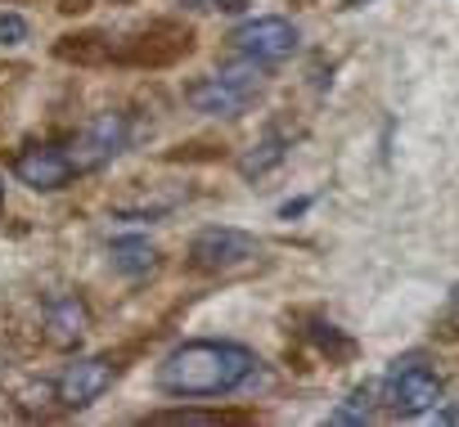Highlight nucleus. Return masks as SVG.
<instances>
[{"label": "nucleus", "instance_id": "obj_1", "mask_svg": "<svg viewBox=\"0 0 459 427\" xmlns=\"http://www.w3.org/2000/svg\"><path fill=\"white\" fill-rule=\"evenodd\" d=\"M257 355L239 342H185L158 364V387L167 396H230L257 378Z\"/></svg>", "mask_w": 459, "mask_h": 427}, {"label": "nucleus", "instance_id": "obj_2", "mask_svg": "<svg viewBox=\"0 0 459 427\" xmlns=\"http://www.w3.org/2000/svg\"><path fill=\"white\" fill-rule=\"evenodd\" d=\"M441 400V378L423 355H405L387 369V378L378 382V405L396 418H419L428 409H437Z\"/></svg>", "mask_w": 459, "mask_h": 427}, {"label": "nucleus", "instance_id": "obj_3", "mask_svg": "<svg viewBox=\"0 0 459 427\" xmlns=\"http://www.w3.org/2000/svg\"><path fill=\"white\" fill-rule=\"evenodd\" d=\"M257 252H262V243H257L253 235L230 230V226H221V230H203V235L189 243V261H194L198 270H235V266L253 261Z\"/></svg>", "mask_w": 459, "mask_h": 427}, {"label": "nucleus", "instance_id": "obj_4", "mask_svg": "<svg viewBox=\"0 0 459 427\" xmlns=\"http://www.w3.org/2000/svg\"><path fill=\"white\" fill-rule=\"evenodd\" d=\"M113 373H117V364H113L108 355L77 360V364H68V369L55 378V396H59L64 409H86V405H95V400L113 387Z\"/></svg>", "mask_w": 459, "mask_h": 427}, {"label": "nucleus", "instance_id": "obj_5", "mask_svg": "<svg viewBox=\"0 0 459 427\" xmlns=\"http://www.w3.org/2000/svg\"><path fill=\"white\" fill-rule=\"evenodd\" d=\"M235 50L239 55H253V59H262V64H280V59H289L293 50H298V41H302V32L289 23V19H253V23H244L235 37Z\"/></svg>", "mask_w": 459, "mask_h": 427}, {"label": "nucleus", "instance_id": "obj_6", "mask_svg": "<svg viewBox=\"0 0 459 427\" xmlns=\"http://www.w3.org/2000/svg\"><path fill=\"white\" fill-rule=\"evenodd\" d=\"M122 149H126V117H122V113H100V117L77 135V144H73L68 158H73L77 171H95V167L113 162Z\"/></svg>", "mask_w": 459, "mask_h": 427}, {"label": "nucleus", "instance_id": "obj_7", "mask_svg": "<svg viewBox=\"0 0 459 427\" xmlns=\"http://www.w3.org/2000/svg\"><path fill=\"white\" fill-rule=\"evenodd\" d=\"M185 99H189V108H194V113H207V117H239L257 95H253V90H244L239 81H230L225 73H216V77L194 81V86L185 90Z\"/></svg>", "mask_w": 459, "mask_h": 427}, {"label": "nucleus", "instance_id": "obj_8", "mask_svg": "<svg viewBox=\"0 0 459 427\" xmlns=\"http://www.w3.org/2000/svg\"><path fill=\"white\" fill-rule=\"evenodd\" d=\"M73 158L68 153H59V149H23L19 158H14V175L28 184V189H41V193H50V189H64L68 180H73Z\"/></svg>", "mask_w": 459, "mask_h": 427}, {"label": "nucleus", "instance_id": "obj_9", "mask_svg": "<svg viewBox=\"0 0 459 427\" xmlns=\"http://www.w3.org/2000/svg\"><path fill=\"white\" fill-rule=\"evenodd\" d=\"M86 329H91V311H86L82 297H55L46 306V337H50V346L68 351V346H77L86 337Z\"/></svg>", "mask_w": 459, "mask_h": 427}, {"label": "nucleus", "instance_id": "obj_10", "mask_svg": "<svg viewBox=\"0 0 459 427\" xmlns=\"http://www.w3.org/2000/svg\"><path fill=\"white\" fill-rule=\"evenodd\" d=\"M108 261L122 275H149L158 266V248L149 239H140V235H126V239H113L108 243Z\"/></svg>", "mask_w": 459, "mask_h": 427}, {"label": "nucleus", "instance_id": "obj_11", "mask_svg": "<svg viewBox=\"0 0 459 427\" xmlns=\"http://www.w3.org/2000/svg\"><path fill=\"white\" fill-rule=\"evenodd\" d=\"M284 153H289V144H284L280 135H266L262 144H253V149L239 153V175H244V180H257V175H266L271 167H280Z\"/></svg>", "mask_w": 459, "mask_h": 427}, {"label": "nucleus", "instance_id": "obj_12", "mask_svg": "<svg viewBox=\"0 0 459 427\" xmlns=\"http://www.w3.org/2000/svg\"><path fill=\"white\" fill-rule=\"evenodd\" d=\"M374 396H378V387H356V391L329 414V423H338V427H365V423L374 418Z\"/></svg>", "mask_w": 459, "mask_h": 427}, {"label": "nucleus", "instance_id": "obj_13", "mask_svg": "<svg viewBox=\"0 0 459 427\" xmlns=\"http://www.w3.org/2000/svg\"><path fill=\"white\" fill-rule=\"evenodd\" d=\"M311 342H316L325 355H333V360H347V355L356 351V346H351V337H342V333H338L333 324H325V320H316V324H311Z\"/></svg>", "mask_w": 459, "mask_h": 427}, {"label": "nucleus", "instance_id": "obj_14", "mask_svg": "<svg viewBox=\"0 0 459 427\" xmlns=\"http://www.w3.org/2000/svg\"><path fill=\"white\" fill-rule=\"evenodd\" d=\"M59 59H77V64H100L108 59V50L100 46V37H68L59 46Z\"/></svg>", "mask_w": 459, "mask_h": 427}, {"label": "nucleus", "instance_id": "obj_15", "mask_svg": "<svg viewBox=\"0 0 459 427\" xmlns=\"http://www.w3.org/2000/svg\"><path fill=\"white\" fill-rule=\"evenodd\" d=\"M28 41V19L23 14H0V46H19Z\"/></svg>", "mask_w": 459, "mask_h": 427}, {"label": "nucleus", "instance_id": "obj_16", "mask_svg": "<svg viewBox=\"0 0 459 427\" xmlns=\"http://www.w3.org/2000/svg\"><path fill=\"white\" fill-rule=\"evenodd\" d=\"M153 423H194V427H207L216 418L212 414H194V409H162V414H153Z\"/></svg>", "mask_w": 459, "mask_h": 427}, {"label": "nucleus", "instance_id": "obj_17", "mask_svg": "<svg viewBox=\"0 0 459 427\" xmlns=\"http://www.w3.org/2000/svg\"><path fill=\"white\" fill-rule=\"evenodd\" d=\"M307 207H311V198H298V202H284V207H280V217H284V221H293V217H302V211H307Z\"/></svg>", "mask_w": 459, "mask_h": 427}, {"label": "nucleus", "instance_id": "obj_18", "mask_svg": "<svg viewBox=\"0 0 459 427\" xmlns=\"http://www.w3.org/2000/svg\"><path fill=\"white\" fill-rule=\"evenodd\" d=\"M212 10H221V14H239V10H244V0H216Z\"/></svg>", "mask_w": 459, "mask_h": 427}, {"label": "nucleus", "instance_id": "obj_19", "mask_svg": "<svg viewBox=\"0 0 459 427\" xmlns=\"http://www.w3.org/2000/svg\"><path fill=\"white\" fill-rule=\"evenodd\" d=\"M59 10H64V14H82V10H86V0H64Z\"/></svg>", "mask_w": 459, "mask_h": 427}, {"label": "nucleus", "instance_id": "obj_20", "mask_svg": "<svg viewBox=\"0 0 459 427\" xmlns=\"http://www.w3.org/2000/svg\"><path fill=\"white\" fill-rule=\"evenodd\" d=\"M437 423H459V409H437Z\"/></svg>", "mask_w": 459, "mask_h": 427}, {"label": "nucleus", "instance_id": "obj_21", "mask_svg": "<svg viewBox=\"0 0 459 427\" xmlns=\"http://www.w3.org/2000/svg\"><path fill=\"white\" fill-rule=\"evenodd\" d=\"M180 5H189V10H212L216 0H180Z\"/></svg>", "mask_w": 459, "mask_h": 427}, {"label": "nucleus", "instance_id": "obj_22", "mask_svg": "<svg viewBox=\"0 0 459 427\" xmlns=\"http://www.w3.org/2000/svg\"><path fill=\"white\" fill-rule=\"evenodd\" d=\"M347 5H369V0H347Z\"/></svg>", "mask_w": 459, "mask_h": 427}, {"label": "nucleus", "instance_id": "obj_23", "mask_svg": "<svg viewBox=\"0 0 459 427\" xmlns=\"http://www.w3.org/2000/svg\"><path fill=\"white\" fill-rule=\"evenodd\" d=\"M0 193H5V184H0Z\"/></svg>", "mask_w": 459, "mask_h": 427}]
</instances>
